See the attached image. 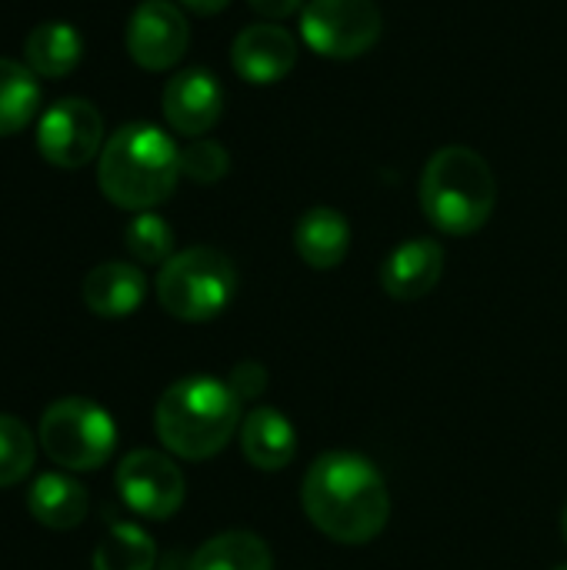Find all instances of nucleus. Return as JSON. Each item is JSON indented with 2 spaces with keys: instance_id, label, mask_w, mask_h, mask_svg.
<instances>
[{
  "instance_id": "f257e3e1",
  "label": "nucleus",
  "mask_w": 567,
  "mask_h": 570,
  "mask_svg": "<svg viewBox=\"0 0 567 570\" xmlns=\"http://www.w3.org/2000/svg\"><path fill=\"white\" fill-rule=\"evenodd\" d=\"M301 504L307 521L338 544H368L391 518L384 474L354 451L321 454L304 474Z\"/></svg>"
},
{
  "instance_id": "f03ea898",
  "label": "nucleus",
  "mask_w": 567,
  "mask_h": 570,
  "mask_svg": "<svg viewBox=\"0 0 567 570\" xmlns=\"http://www.w3.org/2000/svg\"><path fill=\"white\" fill-rule=\"evenodd\" d=\"M241 428V401L227 381L180 377L174 381L154 411V431L160 444L184 461H207L227 448Z\"/></svg>"
},
{
  "instance_id": "7ed1b4c3",
  "label": "nucleus",
  "mask_w": 567,
  "mask_h": 570,
  "mask_svg": "<svg viewBox=\"0 0 567 570\" xmlns=\"http://www.w3.org/2000/svg\"><path fill=\"white\" fill-rule=\"evenodd\" d=\"M180 177V150L154 124L120 127L100 150L97 180L110 204L144 214L164 204Z\"/></svg>"
},
{
  "instance_id": "20e7f679",
  "label": "nucleus",
  "mask_w": 567,
  "mask_h": 570,
  "mask_svg": "<svg viewBox=\"0 0 567 570\" xmlns=\"http://www.w3.org/2000/svg\"><path fill=\"white\" fill-rule=\"evenodd\" d=\"M418 194L424 217L441 234L468 237L491 220L498 204V180L478 150L451 144L431 154Z\"/></svg>"
},
{
  "instance_id": "39448f33",
  "label": "nucleus",
  "mask_w": 567,
  "mask_h": 570,
  "mask_svg": "<svg viewBox=\"0 0 567 570\" xmlns=\"http://www.w3.org/2000/svg\"><path fill=\"white\" fill-rule=\"evenodd\" d=\"M237 294V267L214 247H190L174 254L157 274L160 307L187 324L214 321Z\"/></svg>"
},
{
  "instance_id": "423d86ee",
  "label": "nucleus",
  "mask_w": 567,
  "mask_h": 570,
  "mask_svg": "<svg viewBox=\"0 0 567 570\" xmlns=\"http://www.w3.org/2000/svg\"><path fill=\"white\" fill-rule=\"evenodd\" d=\"M37 444L63 471H97L117 448V424L100 404L87 397H63L43 411Z\"/></svg>"
},
{
  "instance_id": "0eeeda50",
  "label": "nucleus",
  "mask_w": 567,
  "mask_h": 570,
  "mask_svg": "<svg viewBox=\"0 0 567 570\" xmlns=\"http://www.w3.org/2000/svg\"><path fill=\"white\" fill-rule=\"evenodd\" d=\"M304 43L331 60L364 57L381 37V10L374 0H307L301 10Z\"/></svg>"
},
{
  "instance_id": "6e6552de",
  "label": "nucleus",
  "mask_w": 567,
  "mask_h": 570,
  "mask_svg": "<svg viewBox=\"0 0 567 570\" xmlns=\"http://www.w3.org/2000/svg\"><path fill=\"white\" fill-rule=\"evenodd\" d=\"M104 117L84 97H63L50 104L37 120V150L47 164L77 170L90 164L104 147Z\"/></svg>"
},
{
  "instance_id": "1a4fd4ad",
  "label": "nucleus",
  "mask_w": 567,
  "mask_h": 570,
  "mask_svg": "<svg viewBox=\"0 0 567 570\" xmlns=\"http://www.w3.org/2000/svg\"><path fill=\"white\" fill-rule=\"evenodd\" d=\"M117 494L120 501L147 521H167L180 511L187 484L180 468L157 451H130L117 464Z\"/></svg>"
},
{
  "instance_id": "9d476101",
  "label": "nucleus",
  "mask_w": 567,
  "mask_h": 570,
  "mask_svg": "<svg viewBox=\"0 0 567 570\" xmlns=\"http://www.w3.org/2000/svg\"><path fill=\"white\" fill-rule=\"evenodd\" d=\"M190 43V27L170 0H144L127 23V53L144 70H170Z\"/></svg>"
},
{
  "instance_id": "9b49d317",
  "label": "nucleus",
  "mask_w": 567,
  "mask_h": 570,
  "mask_svg": "<svg viewBox=\"0 0 567 570\" xmlns=\"http://www.w3.org/2000/svg\"><path fill=\"white\" fill-rule=\"evenodd\" d=\"M221 114H224V87L211 70L190 67L167 80L164 117L177 134L201 137L221 120Z\"/></svg>"
},
{
  "instance_id": "f8f14e48",
  "label": "nucleus",
  "mask_w": 567,
  "mask_h": 570,
  "mask_svg": "<svg viewBox=\"0 0 567 570\" xmlns=\"http://www.w3.org/2000/svg\"><path fill=\"white\" fill-rule=\"evenodd\" d=\"M231 63L247 83H277L297 63V40L281 23H251L234 37Z\"/></svg>"
},
{
  "instance_id": "ddd939ff",
  "label": "nucleus",
  "mask_w": 567,
  "mask_h": 570,
  "mask_svg": "<svg viewBox=\"0 0 567 570\" xmlns=\"http://www.w3.org/2000/svg\"><path fill=\"white\" fill-rule=\"evenodd\" d=\"M444 274V247L431 237H414L398 244L381 264V287L394 301L428 297Z\"/></svg>"
},
{
  "instance_id": "4468645a",
  "label": "nucleus",
  "mask_w": 567,
  "mask_h": 570,
  "mask_svg": "<svg viewBox=\"0 0 567 570\" xmlns=\"http://www.w3.org/2000/svg\"><path fill=\"white\" fill-rule=\"evenodd\" d=\"M147 297V277L140 267L124 261L97 264L84 277V304L97 317H127Z\"/></svg>"
},
{
  "instance_id": "2eb2a0df",
  "label": "nucleus",
  "mask_w": 567,
  "mask_h": 570,
  "mask_svg": "<svg viewBox=\"0 0 567 570\" xmlns=\"http://www.w3.org/2000/svg\"><path fill=\"white\" fill-rule=\"evenodd\" d=\"M294 250L314 271L338 267L351 250V224L334 207H311L294 224Z\"/></svg>"
},
{
  "instance_id": "dca6fc26",
  "label": "nucleus",
  "mask_w": 567,
  "mask_h": 570,
  "mask_svg": "<svg viewBox=\"0 0 567 570\" xmlns=\"http://www.w3.org/2000/svg\"><path fill=\"white\" fill-rule=\"evenodd\" d=\"M241 451L257 471H284L297 454V431L277 407H254L241 424Z\"/></svg>"
},
{
  "instance_id": "f3484780",
  "label": "nucleus",
  "mask_w": 567,
  "mask_h": 570,
  "mask_svg": "<svg viewBox=\"0 0 567 570\" xmlns=\"http://www.w3.org/2000/svg\"><path fill=\"white\" fill-rule=\"evenodd\" d=\"M90 508V498L84 491L80 481H74L70 474L60 471H47L40 474L30 491H27V511L37 524L50 528V531H74L84 524Z\"/></svg>"
},
{
  "instance_id": "a211bd4d",
  "label": "nucleus",
  "mask_w": 567,
  "mask_h": 570,
  "mask_svg": "<svg viewBox=\"0 0 567 570\" xmlns=\"http://www.w3.org/2000/svg\"><path fill=\"white\" fill-rule=\"evenodd\" d=\"M80 53H84L80 33L70 23H63V20L37 23L30 30V37H27V43H23L27 67L37 77H50V80L67 77L80 63Z\"/></svg>"
},
{
  "instance_id": "6ab92c4d",
  "label": "nucleus",
  "mask_w": 567,
  "mask_h": 570,
  "mask_svg": "<svg viewBox=\"0 0 567 570\" xmlns=\"http://www.w3.org/2000/svg\"><path fill=\"white\" fill-rule=\"evenodd\" d=\"M190 570H274V554L251 531H224L194 551Z\"/></svg>"
},
{
  "instance_id": "aec40b11",
  "label": "nucleus",
  "mask_w": 567,
  "mask_h": 570,
  "mask_svg": "<svg viewBox=\"0 0 567 570\" xmlns=\"http://www.w3.org/2000/svg\"><path fill=\"white\" fill-rule=\"evenodd\" d=\"M40 107L37 73L27 63L0 57V137L20 134Z\"/></svg>"
},
{
  "instance_id": "412c9836",
  "label": "nucleus",
  "mask_w": 567,
  "mask_h": 570,
  "mask_svg": "<svg viewBox=\"0 0 567 570\" xmlns=\"http://www.w3.org/2000/svg\"><path fill=\"white\" fill-rule=\"evenodd\" d=\"M154 564H157L154 538L130 521L110 524L90 561L94 570H154Z\"/></svg>"
},
{
  "instance_id": "4be33fe9",
  "label": "nucleus",
  "mask_w": 567,
  "mask_h": 570,
  "mask_svg": "<svg viewBox=\"0 0 567 570\" xmlns=\"http://www.w3.org/2000/svg\"><path fill=\"white\" fill-rule=\"evenodd\" d=\"M124 247H127V254L137 261V264H167L170 257H174V230H170V224L164 220V217H157V214H150V210H144V214H137L130 224H127V230H124Z\"/></svg>"
},
{
  "instance_id": "5701e85b",
  "label": "nucleus",
  "mask_w": 567,
  "mask_h": 570,
  "mask_svg": "<svg viewBox=\"0 0 567 570\" xmlns=\"http://www.w3.org/2000/svg\"><path fill=\"white\" fill-rule=\"evenodd\" d=\"M37 461V438L23 421L0 414V488L20 484Z\"/></svg>"
},
{
  "instance_id": "b1692460",
  "label": "nucleus",
  "mask_w": 567,
  "mask_h": 570,
  "mask_svg": "<svg viewBox=\"0 0 567 570\" xmlns=\"http://www.w3.org/2000/svg\"><path fill=\"white\" fill-rule=\"evenodd\" d=\"M231 170V154L217 140H194L180 150V174L194 184H217Z\"/></svg>"
},
{
  "instance_id": "393cba45",
  "label": "nucleus",
  "mask_w": 567,
  "mask_h": 570,
  "mask_svg": "<svg viewBox=\"0 0 567 570\" xmlns=\"http://www.w3.org/2000/svg\"><path fill=\"white\" fill-rule=\"evenodd\" d=\"M231 391L237 394V401H254V397H261L264 394V387H267V367L264 364H257V361H244V364H237L234 371H231Z\"/></svg>"
},
{
  "instance_id": "a878e982",
  "label": "nucleus",
  "mask_w": 567,
  "mask_h": 570,
  "mask_svg": "<svg viewBox=\"0 0 567 570\" xmlns=\"http://www.w3.org/2000/svg\"><path fill=\"white\" fill-rule=\"evenodd\" d=\"M247 3H251L254 13H261L271 23V20H284L291 13H297L304 0H247Z\"/></svg>"
},
{
  "instance_id": "bb28decb",
  "label": "nucleus",
  "mask_w": 567,
  "mask_h": 570,
  "mask_svg": "<svg viewBox=\"0 0 567 570\" xmlns=\"http://www.w3.org/2000/svg\"><path fill=\"white\" fill-rule=\"evenodd\" d=\"M187 10H194V13H201V17H211V13H221L231 0H180Z\"/></svg>"
},
{
  "instance_id": "cd10ccee",
  "label": "nucleus",
  "mask_w": 567,
  "mask_h": 570,
  "mask_svg": "<svg viewBox=\"0 0 567 570\" xmlns=\"http://www.w3.org/2000/svg\"><path fill=\"white\" fill-rule=\"evenodd\" d=\"M561 531H565V541H567V504H565V514H561Z\"/></svg>"
},
{
  "instance_id": "c85d7f7f",
  "label": "nucleus",
  "mask_w": 567,
  "mask_h": 570,
  "mask_svg": "<svg viewBox=\"0 0 567 570\" xmlns=\"http://www.w3.org/2000/svg\"><path fill=\"white\" fill-rule=\"evenodd\" d=\"M555 570H567V564H565V568H555Z\"/></svg>"
}]
</instances>
